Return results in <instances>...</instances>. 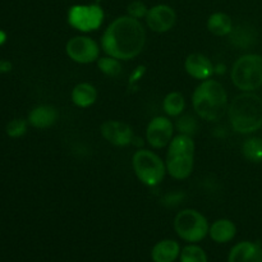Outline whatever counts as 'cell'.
<instances>
[{
  "instance_id": "6da1fadb",
  "label": "cell",
  "mask_w": 262,
  "mask_h": 262,
  "mask_svg": "<svg viewBox=\"0 0 262 262\" xmlns=\"http://www.w3.org/2000/svg\"><path fill=\"white\" fill-rule=\"evenodd\" d=\"M146 30L140 19L123 15L113 20L101 37V48L106 55L119 60H130L142 53Z\"/></svg>"
},
{
  "instance_id": "7a4b0ae2",
  "label": "cell",
  "mask_w": 262,
  "mask_h": 262,
  "mask_svg": "<svg viewBox=\"0 0 262 262\" xmlns=\"http://www.w3.org/2000/svg\"><path fill=\"white\" fill-rule=\"evenodd\" d=\"M192 105L200 118L207 122H215L222 119L227 113L228 94L220 82L205 79L193 91Z\"/></svg>"
},
{
  "instance_id": "3957f363",
  "label": "cell",
  "mask_w": 262,
  "mask_h": 262,
  "mask_svg": "<svg viewBox=\"0 0 262 262\" xmlns=\"http://www.w3.org/2000/svg\"><path fill=\"white\" fill-rule=\"evenodd\" d=\"M228 117L233 129L241 135L262 128V99L252 92H243L228 106Z\"/></svg>"
},
{
  "instance_id": "277c9868",
  "label": "cell",
  "mask_w": 262,
  "mask_h": 262,
  "mask_svg": "<svg viewBox=\"0 0 262 262\" xmlns=\"http://www.w3.org/2000/svg\"><path fill=\"white\" fill-rule=\"evenodd\" d=\"M194 141L191 136L178 135L169 143L166 154V171L174 179H187L193 170Z\"/></svg>"
},
{
  "instance_id": "5b68a950",
  "label": "cell",
  "mask_w": 262,
  "mask_h": 262,
  "mask_svg": "<svg viewBox=\"0 0 262 262\" xmlns=\"http://www.w3.org/2000/svg\"><path fill=\"white\" fill-rule=\"evenodd\" d=\"M230 78L237 89L252 92L262 87V56L247 54L237 59L232 67Z\"/></svg>"
},
{
  "instance_id": "8992f818",
  "label": "cell",
  "mask_w": 262,
  "mask_h": 262,
  "mask_svg": "<svg viewBox=\"0 0 262 262\" xmlns=\"http://www.w3.org/2000/svg\"><path fill=\"white\" fill-rule=\"evenodd\" d=\"M132 165L137 178L148 187L160 184L166 173V165L160 156L148 150L136 151Z\"/></svg>"
},
{
  "instance_id": "52a82bcc",
  "label": "cell",
  "mask_w": 262,
  "mask_h": 262,
  "mask_svg": "<svg viewBox=\"0 0 262 262\" xmlns=\"http://www.w3.org/2000/svg\"><path fill=\"white\" fill-rule=\"evenodd\" d=\"M174 229L182 239L191 243L201 242L209 234L207 219L193 209H186L178 212L174 219Z\"/></svg>"
},
{
  "instance_id": "ba28073f",
  "label": "cell",
  "mask_w": 262,
  "mask_h": 262,
  "mask_svg": "<svg viewBox=\"0 0 262 262\" xmlns=\"http://www.w3.org/2000/svg\"><path fill=\"white\" fill-rule=\"evenodd\" d=\"M104 22V10L99 4L73 5L68 10V23L81 32L99 30Z\"/></svg>"
},
{
  "instance_id": "9c48e42d",
  "label": "cell",
  "mask_w": 262,
  "mask_h": 262,
  "mask_svg": "<svg viewBox=\"0 0 262 262\" xmlns=\"http://www.w3.org/2000/svg\"><path fill=\"white\" fill-rule=\"evenodd\" d=\"M67 55L78 64L95 63L100 58V46L96 41L87 36H76L66 45Z\"/></svg>"
},
{
  "instance_id": "30bf717a",
  "label": "cell",
  "mask_w": 262,
  "mask_h": 262,
  "mask_svg": "<svg viewBox=\"0 0 262 262\" xmlns=\"http://www.w3.org/2000/svg\"><path fill=\"white\" fill-rule=\"evenodd\" d=\"M174 125L169 118L155 117L148 123L147 129H146V138L151 147L163 148L170 143L173 140Z\"/></svg>"
},
{
  "instance_id": "8fae6325",
  "label": "cell",
  "mask_w": 262,
  "mask_h": 262,
  "mask_svg": "<svg viewBox=\"0 0 262 262\" xmlns=\"http://www.w3.org/2000/svg\"><path fill=\"white\" fill-rule=\"evenodd\" d=\"M177 20V14L171 7L166 4H158L150 8L146 15V23L148 28L154 32L164 33L174 27Z\"/></svg>"
},
{
  "instance_id": "7c38bea8",
  "label": "cell",
  "mask_w": 262,
  "mask_h": 262,
  "mask_svg": "<svg viewBox=\"0 0 262 262\" xmlns=\"http://www.w3.org/2000/svg\"><path fill=\"white\" fill-rule=\"evenodd\" d=\"M101 135L105 140L118 147H124L132 143L133 129L129 124L119 120H106L101 124Z\"/></svg>"
},
{
  "instance_id": "4fadbf2b",
  "label": "cell",
  "mask_w": 262,
  "mask_h": 262,
  "mask_svg": "<svg viewBox=\"0 0 262 262\" xmlns=\"http://www.w3.org/2000/svg\"><path fill=\"white\" fill-rule=\"evenodd\" d=\"M184 68L187 73L194 79L205 81L215 73V67L212 61L204 54L194 53L187 56L184 61Z\"/></svg>"
},
{
  "instance_id": "5bb4252c",
  "label": "cell",
  "mask_w": 262,
  "mask_h": 262,
  "mask_svg": "<svg viewBox=\"0 0 262 262\" xmlns=\"http://www.w3.org/2000/svg\"><path fill=\"white\" fill-rule=\"evenodd\" d=\"M228 262H262V248L255 242H241L232 248Z\"/></svg>"
},
{
  "instance_id": "9a60e30c",
  "label": "cell",
  "mask_w": 262,
  "mask_h": 262,
  "mask_svg": "<svg viewBox=\"0 0 262 262\" xmlns=\"http://www.w3.org/2000/svg\"><path fill=\"white\" fill-rule=\"evenodd\" d=\"M59 117L58 110L51 105H38L33 107L28 114L27 122L32 127L38 128V129H45V128L51 127L56 123Z\"/></svg>"
},
{
  "instance_id": "2e32d148",
  "label": "cell",
  "mask_w": 262,
  "mask_h": 262,
  "mask_svg": "<svg viewBox=\"0 0 262 262\" xmlns=\"http://www.w3.org/2000/svg\"><path fill=\"white\" fill-rule=\"evenodd\" d=\"M181 256V247L173 239H164L156 243L151 251L154 262H174Z\"/></svg>"
},
{
  "instance_id": "e0dca14e",
  "label": "cell",
  "mask_w": 262,
  "mask_h": 262,
  "mask_svg": "<svg viewBox=\"0 0 262 262\" xmlns=\"http://www.w3.org/2000/svg\"><path fill=\"white\" fill-rule=\"evenodd\" d=\"M72 101L78 107H89L96 102L97 90L94 84L82 82L72 90Z\"/></svg>"
},
{
  "instance_id": "ac0fdd59",
  "label": "cell",
  "mask_w": 262,
  "mask_h": 262,
  "mask_svg": "<svg viewBox=\"0 0 262 262\" xmlns=\"http://www.w3.org/2000/svg\"><path fill=\"white\" fill-rule=\"evenodd\" d=\"M237 228L229 219H219L210 227L209 234L211 239L216 243L230 242L235 237Z\"/></svg>"
},
{
  "instance_id": "d6986e66",
  "label": "cell",
  "mask_w": 262,
  "mask_h": 262,
  "mask_svg": "<svg viewBox=\"0 0 262 262\" xmlns=\"http://www.w3.org/2000/svg\"><path fill=\"white\" fill-rule=\"evenodd\" d=\"M229 41L233 46L239 49H248L256 42V31L252 27L246 25H241L234 27L229 33Z\"/></svg>"
},
{
  "instance_id": "ffe728a7",
  "label": "cell",
  "mask_w": 262,
  "mask_h": 262,
  "mask_svg": "<svg viewBox=\"0 0 262 262\" xmlns=\"http://www.w3.org/2000/svg\"><path fill=\"white\" fill-rule=\"evenodd\" d=\"M207 28L215 36H228L233 30V20L225 13H214L207 19Z\"/></svg>"
},
{
  "instance_id": "44dd1931",
  "label": "cell",
  "mask_w": 262,
  "mask_h": 262,
  "mask_svg": "<svg viewBox=\"0 0 262 262\" xmlns=\"http://www.w3.org/2000/svg\"><path fill=\"white\" fill-rule=\"evenodd\" d=\"M186 106V100L181 92H170L163 101V109L169 117H179Z\"/></svg>"
},
{
  "instance_id": "7402d4cb",
  "label": "cell",
  "mask_w": 262,
  "mask_h": 262,
  "mask_svg": "<svg viewBox=\"0 0 262 262\" xmlns=\"http://www.w3.org/2000/svg\"><path fill=\"white\" fill-rule=\"evenodd\" d=\"M242 154L251 163H262V138L251 137L242 145Z\"/></svg>"
},
{
  "instance_id": "603a6c76",
  "label": "cell",
  "mask_w": 262,
  "mask_h": 262,
  "mask_svg": "<svg viewBox=\"0 0 262 262\" xmlns=\"http://www.w3.org/2000/svg\"><path fill=\"white\" fill-rule=\"evenodd\" d=\"M97 67H99L100 71L107 77H112V78H117L122 74V64H120L119 59H115L113 56H102L99 58L97 60Z\"/></svg>"
},
{
  "instance_id": "cb8c5ba5",
  "label": "cell",
  "mask_w": 262,
  "mask_h": 262,
  "mask_svg": "<svg viewBox=\"0 0 262 262\" xmlns=\"http://www.w3.org/2000/svg\"><path fill=\"white\" fill-rule=\"evenodd\" d=\"M181 262H207L206 252L199 246H186L181 252Z\"/></svg>"
},
{
  "instance_id": "d4e9b609",
  "label": "cell",
  "mask_w": 262,
  "mask_h": 262,
  "mask_svg": "<svg viewBox=\"0 0 262 262\" xmlns=\"http://www.w3.org/2000/svg\"><path fill=\"white\" fill-rule=\"evenodd\" d=\"M177 129L182 133V135L187 136H193L196 135L197 130H199V123H197L196 118L192 117L189 114L182 115L181 118L177 122Z\"/></svg>"
},
{
  "instance_id": "484cf974",
  "label": "cell",
  "mask_w": 262,
  "mask_h": 262,
  "mask_svg": "<svg viewBox=\"0 0 262 262\" xmlns=\"http://www.w3.org/2000/svg\"><path fill=\"white\" fill-rule=\"evenodd\" d=\"M27 123L25 119H13L7 124V135L12 138L22 137L27 132Z\"/></svg>"
},
{
  "instance_id": "4316f807",
  "label": "cell",
  "mask_w": 262,
  "mask_h": 262,
  "mask_svg": "<svg viewBox=\"0 0 262 262\" xmlns=\"http://www.w3.org/2000/svg\"><path fill=\"white\" fill-rule=\"evenodd\" d=\"M128 15L136 18V19H141V18H146L148 12V8L146 7L145 3L140 2V0H135V2L129 3L127 7Z\"/></svg>"
},
{
  "instance_id": "83f0119b",
  "label": "cell",
  "mask_w": 262,
  "mask_h": 262,
  "mask_svg": "<svg viewBox=\"0 0 262 262\" xmlns=\"http://www.w3.org/2000/svg\"><path fill=\"white\" fill-rule=\"evenodd\" d=\"M145 73H146V67L138 66L129 76V81H128V86H129V89H136V87H137V83L142 79V77L145 76Z\"/></svg>"
},
{
  "instance_id": "f1b7e54d",
  "label": "cell",
  "mask_w": 262,
  "mask_h": 262,
  "mask_svg": "<svg viewBox=\"0 0 262 262\" xmlns=\"http://www.w3.org/2000/svg\"><path fill=\"white\" fill-rule=\"evenodd\" d=\"M12 71V64L7 60H0V73H8Z\"/></svg>"
},
{
  "instance_id": "f546056e",
  "label": "cell",
  "mask_w": 262,
  "mask_h": 262,
  "mask_svg": "<svg viewBox=\"0 0 262 262\" xmlns=\"http://www.w3.org/2000/svg\"><path fill=\"white\" fill-rule=\"evenodd\" d=\"M225 72V66H223V64H219L217 67H215V73H224Z\"/></svg>"
},
{
  "instance_id": "4dcf8cb0",
  "label": "cell",
  "mask_w": 262,
  "mask_h": 262,
  "mask_svg": "<svg viewBox=\"0 0 262 262\" xmlns=\"http://www.w3.org/2000/svg\"><path fill=\"white\" fill-rule=\"evenodd\" d=\"M5 41H7V33L4 31H0V45H3Z\"/></svg>"
}]
</instances>
